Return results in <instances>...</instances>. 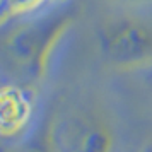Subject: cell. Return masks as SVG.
<instances>
[{
	"mask_svg": "<svg viewBox=\"0 0 152 152\" xmlns=\"http://www.w3.org/2000/svg\"><path fill=\"white\" fill-rule=\"evenodd\" d=\"M70 9H48L0 26V80L31 87L43 82L74 26Z\"/></svg>",
	"mask_w": 152,
	"mask_h": 152,
	"instance_id": "cell-1",
	"label": "cell"
},
{
	"mask_svg": "<svg viewBox=\"0 0 152 152\" xmlns=\"http://www.w3.org/2000/svg\"><path fill=\"white\" fill-rule=\"evenodd\" d=\"M97 48L116 69H145L152 63V22L133 14L111 17L97 29Z\"/></svg>",
	"mask_w": 152,
	"mask_h": 152,
	"instance_id": "cell-2",
	"label": "cell"
},
{
	"mask_svg": "<svg viewBox=\"0 0 152 152\" xmlns=\"http://www.w3.org/2000/svg\"><path fill=\"white\" fill-rule=\"evenodd\" d=\"M34 96L31 87L19 84H0V137L22 138L34 118Z\"/></svg>",
	"mask_w": 152,
	"mask_h": 152,
	"instance_id": "cell-3",
	"label": "cell"
},
{
	"mask_svg": "<svg viewBox=\"0 0 152 152\" xmlns=\"http://www.w3.org/2000/svg\"><path fill=\"white\" fill-rule=\"evenodd\" d=\"M115 133L101 120H87L74 133L70 152H115Z\"/></svg>",
	"mask_w": 152,
	"mask_h": 152,
	"instance_id": "cell-4",
	"label": "cell"
},
{
	"mask_svg": "<svg viewBox=\"0 0 152 152\" xmlns=\"http://www.w3.org/2000/svg\"><path fill=\"white\" fill-rule=\"evenodd\" d=\"M53 0H0V26L51 9Z\"/></svg>",
	"mask_w": 152,
	"mask_h": 152,
	"instance_id": "cell-5",
	"label": "cell"
},
{
	"mask_svg": "<svg viewBox=\"0 0 152 152\" xmlns=\"http://www.w3.org/2000/svg\"><path fill=\"white\" fill-rule=\"evenodd\" d=\"M17 152H60L56 145L55 135L50 126H45L41 132H38V135L28 140Z\"/></svg>",
	"mask_w": 152,
	"mask_h": 152,
	"instance_id": "cell-6",
	"label": "cell"
},
{
	"mask_svg": "<svg viewBox=\"0 0 152 152\" xmlns=\"http://www.w3.org/2000/svg\"><path fill=\"white\" fill-rule=\"evenodd\" d=\"M145 72H144V77H145V82L149 84V87H151L152 89V63L151 65H147V67H145Z\"/></svg>",
	"mask_w": 152,
	"mask_h": 152,
	"instance_id": "cell-7",
	"label": "cell"
},
{
	"mask_svg": "<svg viewBox=\"0 0 152 152\" xmlns=\"http://www.w3.org/2000/svg\"><path fill=\"white\" fill-rule=\"evenodd\" d=\"M140 152H152V138H149V140H147V142L142 145Z\"/></svg>",
	"mask_w": 152,
	"mask_h": 152,
	"instance_id": "cell-8",
	"label": "cell"
}]
</instances>
